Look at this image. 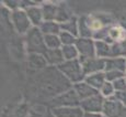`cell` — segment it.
<instances>
[{"label": "cell", "mask_w": 126, "mask_h": 117, "mask_svg": "<svg viewBox=\"0 0 126 117\" xmlns=\"http://www.w3.org/2000/svg\"><path fill=\"white\" fill-rule=\"evenodd\" d=\"M103 93L105 95H110L111 93H112V88H111V86L108 87V84H106L105 85V88H104V91H103Z\"/></svg>", "instance_id": "cell-1"}]
</instances>
